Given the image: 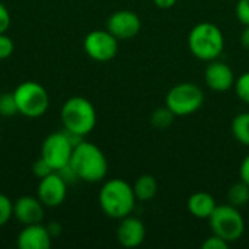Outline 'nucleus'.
<instances>
[{"instance_id": "1", "label": "nucleus", "mask_w": 249, "mask_h": 249, "mask_svg": "<svg viewBox=\"0 0 249 249\" xmlns=\"http://www.w3.org/2000/svg\"><path fill=\"white\" fill-rule=\"evenodd\" d=\"M69 165L77 179L89 184L104 181L108 174V160L104 152L96 144L85 140L76 143Z\"/></svg>"}, {"instance_id": "2", "label": "nucleus", "mask_w": 249, "mask_h": 249, "mask_svg": "<svg viewBox=\"0 0 249 249\" xmlns=\"http://www.w3.org/2000/svg\"><path fill=\"white\" fill-rule=\"evenodd\" d=\"M98 201L104 214L111 219L121 220L134 212L137 198L133 185L121 178H112L105 181L101 187Z\"/></svg>"}, {"instance_id": "3", "label": "nucleus", "mask_w": 249, "mask_h": 249, "mask_svg": "<svg viewBox=\"0 0 249 249\" xmlns=\"http://www.w3.org/2000/svg\"><path fill=\"white\" fill-rule=\"evenodd\" d=\"M61 123L67 133L79 139L93 131L98 115L93 104L83 96H71L61 107Z\"/></svg>"}, {"instance_id": "4", "label": "nucleus", "mask_w": 249, "mask_h": 249, "mask_svg": "<svg viewBox=\"0 0 249 249\" xmlns=\"http://www.w3.org/2000/svg\"><path fill=\"white\" fill-rule=\"evenodd\" d=\"M188 48L201 61L217 60L225 50V35L213 22H200L188 34Z\"/></svg>"}, {"instance_id": "5", "label": "nucleus", "mask_w": 249, "mask_h": 249, "mask_svg": "<svg viewBox=\"0 0 249 249\" xmlns=\"http://www.w3.org/2000/svg\"><path fill=\"white\" fill-rule=\"evenodd\" d=\"M212 233L233 244L245 233V220L238 207L232 204H217L212 216L207 219Z\"/></svg>"}, {"instance_id": "6", "label": "nucleus", "mask_w": 249, "mask_h": 249, "mask_svg": "<svg viewBox=\"0 0 249 249\" xmlns=\"http://www.w3.org/2000/svg\"><path fill=\"white\" fill-rule=\"evenodd\" d=\"M13 96L18 105V114L28 118H38L48 111L50 95L38 82L28 80L19 83L13 90Z\"/></svg>"}, {"instance_id": "7", "label": "nucleus", "mask_w": 249, "mask_h": 249, "mask_svg": "<svg viewBox=\"0 0 249 249\" xmlns=\"http://www.w3.org/2000/svg\"><path fill=\"white\" fill-rule=\"evenodd\" d=\"M204 104V92L197 83L184 82L172 86L165 98V105L177 115L187 117L196 114Z\"/></svg>"}, {"instance_id": "8", "label": "nucleus", "mask_w": 249, "mask_h": 249, "mask_svg": "<svg viewBox=\"0 0 249 249\" xmlns=\"http://www.w3.org/2000/svg\"><path fill=\"white\" fill-rule=\"evenodd\" d=\"M82 139L71 136L66 130L63 133H51L41 146V158L57 172L70 163L73 149Z\"/></svg>"}, {"instance_id": "9", "label": "nucleus", "mask_w": 249, "mask_h": 249, "mask_svg": "<svg viewBox=\"0 0 249 249\" xmlns=\"http://www.w3.org/2000/svg\"><path fill=\"white\" fill-rule=\"evenodd\" d=\"M83 50L92 60L107 63L117 55L118 39L108 29H96L85 36Z\"/></svg>"}, {"instance_id": "10", "label": "nucleus", "mask_w": 249, "mask_h": 249, "mask_svg": "<svg viewBox=\"0 0 249 249\" xmlns=\"http://www.w3.org/2000/svg\"><path fill=\"white\" fill-rule=\"evenodd\" d=\"M36 197L45 207H58L64 203L67 197V182L58 172H51L50 175L39 179L36 188Z\"/></svg>"}, {"instance_id": "11", "label": "nucleus", "mask_w": 249, "mask_h": 249, "mask_svg": "<svg viewBox=\"0 0 249 249\" xmlns=\"http://www.w3.org/2000/svg\"><path fill=\"white\" fill-rule=\"evenodd\" d=\"M107 29L118 39H131L142 29V19L133 10H117L107 20Z\"/></svg>"}, {"instance_id": "12", "label": "nucleus", "mask_w": 249, "mask_h": 249, "mask_svg": "<svg viewBox=\"0 0 249 249\" xmlns=\"http://www.w3.org/2000/svg\"><path fill=\"white\" fill-rule=\"evenodd\" d=\"M235 73L229 64L213 60L204 70V82L214 92H228L235 86Z\"/></svg>"}, {"instance_id": "13", "label": "nucleus", "mask_w": 249, "mask_h": 249, "mask_svg": "<svg viewBox=\"0 0 249 249\" xmlns=\"http://www.w3.org/2000/svg\"><path fill=\"white\" fill-rule=\"evenodd\" d=\"M146 239V226L144 223L134 216H127L120 220L117 228V241L121 247L128 249L140 247Z\"/></svg>"}, {"instance_id": "14", "label": "nucleus", "mask_w": 249, "mask_h": 249, "mask_svg": "<svg viewBox=\"0 0 249 249\" xmlns=\"http://www.w3.org/2000/svg\"><path fill=\"white\" fill-rule=\"evenodd\" d=\"M53 245V236L47 226L41 223L26 225L16 238V247L19 249H50Z\"/></svg>"}, {"instance_id": "15", "label": "nucleus", "mask_w": 249, "mask_h": 249, "mask_svg": "<svg viewBox=\"0 0 249 249\" xmlns=\"http://www.w3.org/2000/svg\"><path fill=\"white\" fill-rule=\"evenodd\" d=\"M44 209L45 206L38 197L23 196L13 203V217L25 226L41 223L44 219Z\"/></svg>"}, {"instance_id": "16", "label": "nucleus", "mask_w": 249, "mask_h": 249, "mask_svg": "<svg viewBox=\"0 0 249 249\" xmlns=\"http://www.w3.org/2000/svg\"><path fill=\"white\" fill-rule=\"evenodd\" d=\"M216 207H217L216 198L210 193H206V191H197L191 194L187 201V209L190 214L201 220H207Z\"/></svg>"}, {"instance_id": "17", "label": "nucleus", "mask_w": 249, "mask_h": 249, "mask_svg": "<svg viewBox=\"0 0 249 249\" xmlns=\"http://www.w3.org/2000/svg\"><path fill=\"white\" fill-rule=\"evenodd\" d=\"M133 190H134L137 201H143V203L144 201H150L158 194V181L150 174L140 175L136 179V182L133 185Z\"/></svg>"}, {"instance_id": "18", "label": "nucleus", "mask_w": 249, "mask_h": 249, "mask_svg": "<svg viewBox=\"0 0 249 249\" xmlns=\"http://www.w3.org/2000/svg\"><path fill=\"white\" fill-rule=\"evenodd\" d=\"M231 131L236 142L249 147V112H241L232 120Z\"/></svg>"}, {"instance_id": "19", "label": "nucleus", "mask_w": 249, "mask_h": 249, "mask_svg": "<svg viewBox=\"0 0 249 249\" xmlns=\"http://www.w3.org/2000/svg\"><path fill=\"white\" fill-rule=\"evenodd\" d=\"M228 201L229 204L241 209L244 206H247L249 203V185L245 184L244 181L235 182L229 191H228Z\"/></svg>"}, {"instance_id": "20", "label": "nucleus", "mask_w": 249, "mask_h": 249, "mask_svg": "<svg viewBox=\"0 0 249 249\" xmlns=\"http://www.w3.org/2000/svg\"><path fill=\"white\" fill-rule=\"evenodd\" d=\"M175 114L165 105V107H160L158 109H155L150 115V124L155 127V128H159V130H163V128H168L174 124V120H175Z\"/></svg>"}, {"instance_id": "21", "label": "nucleus", "mask_w": 249, "mask_h": 249, "mask_svg": "<svg viewBox=\"0 0 249 249\" xmlns=\"http://www.w3.org/2000/svg\"><path fill=\"white\" fill-rule=\"evenodd\" d=\"M18 114V105L13 96V92H6L0 95V115L1 117H12Z\"/></svg>"}, {"instance_id": "22", "label": "nucleus", "mask_w": 249, "mask_h": 249, "mask_svg": "<svg viewBox=\"0 0 249 249\" xmlns=\"http://www.w3.org/2000/svg\"><path fill=\"white\" fill-rule=\"evenodd\" d=\"M235 92L238 98L249 105V71L242 73L236 80H235Z\"/></svg>"}, {"instance_id": "23", "label": "nucleus", "mask_w": 249, "mask_h": 249, "mask_svg": "<svg viewBox=\"0 0 249 249\" xmlns=\"http://www.w3.org/2000/svg\"><path fill=\"white\" fill-rule=\"evenodd\" d=\"M13 217V201L4 194H0V228L7 225V222Z\"/></svg>"}, {"instance_id": "24", "label": "nucleus", "mask_w": 249, "mask_h": 249, "mask_svg": "<svg viewBox=\"0 0 249 249\" xmlns=\"http://www.w3.org/2000/svg\"><path fill=\"white\" fill-rule=\"evenodd\" d=\"M15 50V44L12 41V38L9 35L0 34V60H6L13 54Z\"/></svg>"}, {"instance_id": "25", "label": "nucleus", "mask_w": 249, "mask_h": 249, "mask_svg": "<svg viewBox=\"0 0 249 249\" xmlns=\"http://www.w3.org/2000/svg\"><path fill=\"white\" fill-rule=\"evenodd\" d=\"M229 242H226L223 238L212 233L203 244H201V248L203 249H228L229 248Z\"/></svg>"}, {"instance_id": "26", "label": "nucleus", "mask_w": 249, "mask_h": 249, "mask_svg": "<svg viewBox=\"0 0 249 249\" xmlns=\"http://www.w3.org/2000/svg\"><path fill=\"white\" fill-rule=\"evenodd\" d=\"M32 172H34V175L36 177V178H44V177H47V175H50L51 172H54V169L39 156L36 160H35V163L32 165Z\"/></svg>"}, {"instance_id": "27", "label": "nucleus", "mask_w": 249, "mask_h": 249, "mask_svg": "<svg viewBox=\"0 0 249 249\" xmlns=\"http://www.w3.org/2000/svg\"><path fill=\"white\" fill-rule=\"evenodd\" d=\"M235 13L244 26H249V0H238Z\"/></svg>"}, {"instance_id": "28", "label": "nucleus", "mask_w": 249, "mask_h": 249, "mask_svg": "<svg viewBox=\"0 0 249 249\" xmlns=\"http://www.w3.org/2000/svg\"><path fill=\"white\" fill-rule=\"evenodd\" d=\"M10 23H12L10 12H9V9L0 1V34L7 32L9 28H10Z\"/></svg>"}, {"instance_id": "29", "label": "nucleus", "mask_w": 249, "mask_h": 249, "mask_svg": "<svg viewBox=\"0 0 249 249\" xmlns=\"http://www.w3.org/2000/svg\"><path fill=\"white\" fill-rule=\"evenodd\" d=\"M239 177H241V181H244L245 184H248L249 185V153L244 158V160H242V163H241Z\"/></svg>"}, {"instance_id": "30", "label": "nucleus", "mask_w": 249, "mask_h": 249, "mask_svg": "<svg viewBox=\"0 0 249 249\" xmlns=\"http://www.w3.org/2000/svg\"><path fill=\"white\" fill-rule=\"evenodd\" d=\"M152 1H153V4H155L158 9L166 10V9H172V7L177 4L178 0H152Z\"/></svg>"}, {"instance_id": "31", "label": "nucleus", "mask_w": 249, "mask_h": 249, "mask_svg": "<svg viewBox=\"0 0 249 249\" xmlns=\"http://www.w3.org/2000/svg\"><path fill=\"white\" fill-rule=\"evenodd\" d=\"M241 45L249 51V26H245L242 34H241Z\"/></svg>"}]
</instances>
